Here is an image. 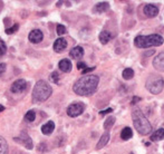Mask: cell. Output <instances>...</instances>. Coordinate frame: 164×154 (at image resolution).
<instances>
[{
    "instance_id": "1",
    "label": "cell",
    "mask_w": 164,
    "mask_h": 154,
    "mask_svg": "<svg viewBox=\"0 0 164 154\" xmlns=\"http://www.w3.org/2000/svg\"><path fill=\"white\" fill-rule=\"evenodd\" d=\"M100 77L96 75H85L74 84L73 91L79 96H88L96 92Z\"/></svg>"
},
{
    "instance_id": "2",
    "label": "cell",
    "mask_w": 164,
    "mask_h": 154,
    "mask_svg": "<svg viewBox=\"0 0 164 154\" xmlns=\"http://www.w3.org/2000/svg\"><path fill=\"white\" fill-rule=\"evenodd\" d=\"M53 93V89L47 82L45 80H38L32 89V102L35 103H41L47 101Z\"/></svg>"
},
{
    "instance_id": "3",
    "label": "cell",
    "mask_w": 164,
    "mask_h": 154,
    "mask_svg": "<svg viewBox=\"0 0 164 154\" xmlns=\"http://www.w3.org/2000/svg\"><path fill=\"white\" fill-rule=\"evenodd\" d=\"M132 118L134 127L137 130V132L142 134V135H147L149 133L152 131V125L151 123L147 121V118L144 116V114L141 109H134L132 112Z\"/></svg>"
},
{
    "instance_id": "4",
    "label": "cell",
    "mask_w": 164,
    "mask_h": 154,
    "mask_svg": "<svg viewBox=\"0 0 164 154\" xmlns=\"http://www.w3.org/2000/svg\"><path fill=\"white\" fill-rule=\"evenodd\" d=\"M164 42V39L161 35L154 34L149 36H137L134 40V45L138 48H149V47L161 46Z\"/></svg>"
},
{
    "instance_id": "5",
    "label": "cell",
    "mask_w": 164,
    "mask_h": 154,
    "mask_svg": "<svg viewBox=\"0 0 164 154\" xmlns=\"http://www.w3.org/2000/svg\"><path fill=\"white\" fill-rule=\"evenodd\" d=\"M147 91L152 94H160L164 88V80L163 77L157 75H151L145 83Z\"/></svg>"
},
{
    "instance_id": "6",
    "label": "cell",
    "mask_w": 164,
    "mask_h": 154,
    "mask_svg": "<svg viewBox=\"0 0 164 154\" xmlns=\"http://www.w3.org/2000/svg\"><path fill=\"white\" fill-rule=\"evenodd\" d=\"M85 109V105L83 103H74L67 107V115L70 117L79 116Z\"/></svg>"
},
{
    "instance_id": "7",
    "label": "cell",
    "mask_w": 164,
    "mask_h": 154,
    "mask_svg": "<svg viewBox=\"0 0 164 154\" xmlns=\"http://www.w3.org/2000/svg\"><path fill=\"white\" fill-rule=\"evenodd\" d=\"M26 89H27V82L25 80H17L12 83L11 87H10V91L14 94L23 93Z\"/></svg>"
},
{
    "instance_id": "8",
    "label": "cell",
    "mask_w": 164,
    "mask_h": 154,
    "mask_svg": "<svg viewBox=\"0 0 164 154\" xmlns=\"http://www.w3.org/2000/svg\"><path fill=\"white\" fill-rule=\"evenodd\" d=\"M42 38H44V34L41 30L39 29H34L32 31L29 33V36H28V39L32 42V44H38V42H40L42 40Z\"/></svg>"
},
{
    "instance_id": "9",
    "label": "cell",
    "mask_w": 164,
    "mask_h": 154,
    "mask_svg": "<svg viewBox=\"0 0 164 154\" xmlns=\"http://www.w3.org/2000/svg\"><path fill=\"white\" fill-rule=\"evenodd\" d=\"M143 12L149 18H154L159 14V8L154 5H145L143 8Z\"/></svg>"
},
{
    "instance_id": "10",
    "label": "cell",
    "mask_w": 164,
    "mask_h": 154,
    "mask_svg": "<svg viewBox=\"0 0 164 154\" xmlns=\"http://www.w3.org/2000/svg\"><path fill=\"white\" fill-rule=\"evenodd\" d=\"M16 141H18V142H20L21 144H23L25 146H26V149L28 150H31L32 149V141L31 139H30V136L28 135L27 133H21L20 134V137H16L15 139Z\"/></svg>"
},
{
    "instance_id": "11",
    "label": "cell",
    "mask_w": 164,
    "mask_h": 154,
    "mask_svg": "<svg viewBox=\"0 0 164 154\" xmlns=\"http://www.w3.org/2000/svg\"><path fill=\"white\" fill-rule=\"evenodd\" d=\"M153 66L156 70L159 72H164V51L160 53L157 56L153 61Z\"/></svg>"
},
{
    "instance_id": "12",
    "label": "cell",
    "mask_w": 164,
    "mask_h": 154,
    "mask_svg": "<svg viewBox=\"0 0 164 154\" xmlns=\"http://www.w3.org/2000/svg\"><path fill=\"white\" fill-rule=\"evenodd\" d=\"M66 47H67V42L65 40L64 38H58V39L55 40L54 50L56 51V53H62Z\"/></svg>"
},
{
    "instance_id": "13",
    "label": "cell",
    "mask_w": 164,
    "mask_h": 154,
    "mask_svg": "<svg viewBox=\"0 0 164 154\" xmlns=\"http://www.w3.org/2000/svg\"><path fill=\"white\" fill-rule=\"evenodd\" d=\"M69 56L72 57V58H75V59L82 58L84 56V49H83V47L81 46L74 47L73 49L69 51Z\"/></svg>"
},
{
    "instance_id": "14",
    "label": "cell",
    "mask_w": 164,
    "mask_h": 154,
    "mask_svg": "<svg viewBox=\"0 0 164 154\" xmlns=\"http://www.w3.org/2000/svg\"><path fill=\"white\" fill-rule=\"evenodd\" d=\"M55 130V123L53 121H49L47 122L46 124L41 126V132H42V134H45V135H50Z\"/></svg>"
},
{
    "instance_id": "15",
    "label": "cell",
    "mask_w": 164,
    "mask_h": 154,
    "mask_svg": "<svg viewBox=\"0 0 164 154\" xmlns=\"http://www.w3.org/2000/svg\"><path fill=\"white\" fill-rule=\"evenodd\" d=\"M58 67H59V69L62 72H64V73H69L70 70H72V61H69V59H63V61H59V64H58Z\"/></svg>"
},
{
    "instance_id": "16",
    "label": "cell",
    "mask_w": 164,
    "mask_h": 154,
    "mask_svg": "<svg viewBox=\"0 0 164 154\" xmlns=\"http://www.w3.org/2000/svg\"><path fill=\"white\" fill-rule=\"evenodd\" d=\"M109 139H111V135H109L108 132H106V133H104V134L102 135V137H100V140L98 141V143H97V145H96V149H97V150L103 149L105 145L108 143Z\"/></svg>"
},
{
    "instance_id": "17",
    "label": "cell",
    "mask_w": 164,
    "mask_h": 154,
    "mask_svg": "<svg viewBox=\"0 0 164 154\" xmlns=\"http://www.w3.org/2000/svg\"><path fill=\"white\" fill-rule=\"evenodd\" d=\"M164 139V128H159L151 135V141L156 142V141H161Z\"/></svg>"
},
{
    "instance_id": "18",
    "label": "cell",
    "mask_w": 164,
    "mask_h": 154,
    "mask_svg": "<svg viewBox=\"0 0 164 154\" xmlns=\"http://www.w3.org/2000/svg\"><path fill=\"white\" fill-rule=\"evenodd\" d=\"M132 136H133V131L130 127H124L123 130H122V132H121V139L124 141L130 140Z\"/></svg>"
},
{
    "instance_id": "19",
    "label": "cell",
    "mask_w": 164,
    "mask_h": 154,
    "mask_svg": "<svg viewBox=\"0 0 164 154\" xmlns=\"http://www.w3.org/2000/svg\"><path fill=\"white\" fill-rule=\"evenodd\" d=\"M109 8V5L107 4V2H100V4H97V5L94 7V12H98V14H100V12H104V11H106V10H108Z\"/></svg>"
},
{
    "instance_id": "20",
    "label": "cell",
    "mask_w": 164,
    "mask_h": 154,
    "mask_svg": "<svg viewBox=\"0 0 164 154\" xmlns=\"http://www.w3.org/2000/svg\"><path fill=\"white\" fill-rule=\"evenodd\" d=\"M111 38H112V34L109 33V31H107V30H104V31H102L100 34V42L102 44H104V45L109 42Z\"/></svg>"
},
{
    "instance_id": "21",
    "label": "cell",
    "mask_w": 164,
    "mask_h": 154,
    "mask_svg": "<svg viewBox=\"0 0 164 154\" xmlns=\"http://www.w3.org/2000/svg\"><path fill=\"white\" fill-rule=\"evenodd\" d=\"M0 154H8V143L0 135Z\"/></svg>"
},
{
    "instance_id": "22",
    "label": "cell",
    "mask_w": 164,
    "mask_h": 154,
    "mask_svg": "<svg viewBox=\"0 0 164 154\" xmlns=\"http://www.w3.org/2000/svg\"><path fill=\"white\" fill-rule=\"evenodd\" d=\"M124 80H132L133 76H134V70L132 68H125L123 70V74H122Z\"/></svg>"
},
{
    "instance_id": "23",
    "label": "cell",
    "mask_w": 164,
    "mask_h": 154,
    "mask_svg": "<svg viewBox=\"0 0 164 154\" xmlns=\"http://www.w3.org/2000/svg\"><path fill=\"white\" fill-rule=\"evenodd\" d=\"M35 118H36V112L32 111V109L28 111V112L26 113V115H25V121L29 122V123L35 121Z\"/></svg>"
},
{
    "instance_id": "24",
    "label": "cell",
    "mask_w": 164,
    "mask_h": 154,
    "mask_svg": "<svg viewBox=\"0 0 164 154\" xmlns=\"http://www.w3.org/2000/svg\"><path fill=\"white\" fill-rule=\"evenodd\" d=\"M114 123H115L114 116H111V117H108V118H106V121H105V123H104V128L108 130V128H111V127L113 126Z\"/></svg>"
},
{
    "instance_id": "25",
    "label": "cell",
    "mask_w": 164,
    "mask_h": 154,
    "mask_svg": "<svg viewBox=\"0 0 164 154\" xmlns=\"http://www.w3.org/2000/svg\"><path fill=\"white\" fill-rule=\"evenodd\" d=\"M7 51V46L4 40H0V56H4Z\"/></svg>"
},
{
    "instance_id": "26",
    "label": "cell",
    "mask_w": 164,
    "mask_h": 154,
    "mask_svg": "<svg viewBox=\"0 0 164 154\" xmlns=\"http://www.w3.org/2000/svg\"><path fill=\"white\" fill-rule=\"evenodd\" d=\"M18 28H19V26L16 23V25H14L11 28H8V29H6V33L8 34V35H11V34H14V33H16L17 30H18Z\"/></svg>"
},
{
    "instance_id": "27",
    "label": "cell",
    "mask_w": 164,
    "mask_h": 154,
    "mask_svg": "<svg viewBox=\"0 0 164 154\" xmlns=\"http://www.w3.org/2000/svg\"><path fill=\"white\" fill-rule=\"evenodd\" d=\"M50 80L53 82V83H58V80H59V76H58V74L56 73V72H54L53 74L50 75Z\"/></svg>"
},
{
    "instance_id": "28",
    "label": "cell",
    "mask_w": 164,
    "mask_h": 154,
    "mask_svg": "<svg viewBox=\"0 0 164 154\" xmlns=\"http://www.w3.org/2000/svg\"><path fill=\"white\" fill-rule=\"evenodd\" d=\"M57 34H58L59 36L66 34V28H65V26H63V25H58V26H57Z\"/></svg>"
},
{
    "instance_id": "29",
    "label": "cell",
    "mask_w": 164,
    "mask_h": 154,
    "mask_svg": "<svg viewBox=\"0 0 164 154\" xmlns=\"http://www.w3.org/2000/svg\"><path fill=\"white\" fill-rule=\"evenodd\" d=\"M6 68H7V65L5 63H0V75H2L6 72Z\"/></svg>"
},
{
    "instance_id": "30",
    "label": "cell",
    "mask_w": 164,
    "mask_h": 154,
    "mask_svg": "<svg viewBox=\"0 0 164 154\" xmlns=\"http://www.w3.org/2000/svg\"><path fill=\"white\" fill-rule=\"evenodd\" d=\"M77 68L81 70H84L85 68H86V64L85 63H83V61H79L77 64Z\"/></svg>"
},
{
    "instance_id": "31",
    "label": "cell",
    "mask_w": 164,
    "mask_h": 154,
    "mask_svg": "<svg viewBox=\"0 0 164 154\" xmlns=\"http://www.w3.org/2000/svg\"><path fill=\"white\" fill-rule=\"evenodd\" d=\"M113 112V108H107V109H105V111H102L100 112V115H104V114H108V113H112Z\"/></svg>"
},
{
    "instance_id": "32",
    "label": "cell",
    "mask_w": 164,
    "mask_h": 154,
    "mask_svg": "<svg viewBox=\"0 0 164 154\" xmlns=\"http://www.w3.org/2000/svg\"><path fill=\"white\" fill-rule=\"evenodd\" d=\"M95 69V67H91V68H85V69L83 70V74L85 75L87 74V73H89V72H92V70H94Z\"/></svg>"
},
{
    "instance_id": "33",
    "label": "cell",
    "mask_w": 164,
    "mask_h": 154,
    "mask_svg": "<svg viewBox=\"0 0 164 154\" xmlns=\"http://www.w3.org/2000/svg\"><path fill=\"white\" fill-rule=\"evenodd\" d=\"M154 54V50H151V51H147V53H145L144 54V56L147 57V56H151V55H153Z\"/></svg>"
},
{
    "instance_id": "34",
    "label": "cell",
    "mask_w": 164,
    "mask_h": 154,
    "mask_svg": "<svg viewBox=\"0 0 164 154\" xmlns=\"http://www.w3.org/2000/svg\"><path fill=\"white\" fill-rule=\"evenodd\" d=\"M138 101H141V98H140V97H133L132 104H135V102H138Z\"/></svg>"
},
{
    "instance_id": "35",
    "label": "cell",
    "mask_w": 164,
    "mask_h": 154,
    "mask_svg": "<svg viewBox=\"0 0 164 154\" xmlns=\"http://www.w3.org/2000/svg\"><path fill=\"white\" fill-rule=\"evenodd\" d=\"M4 111H5V106L0 104V113H1V112H4Z\"/></svg>"
}]
</instances>
